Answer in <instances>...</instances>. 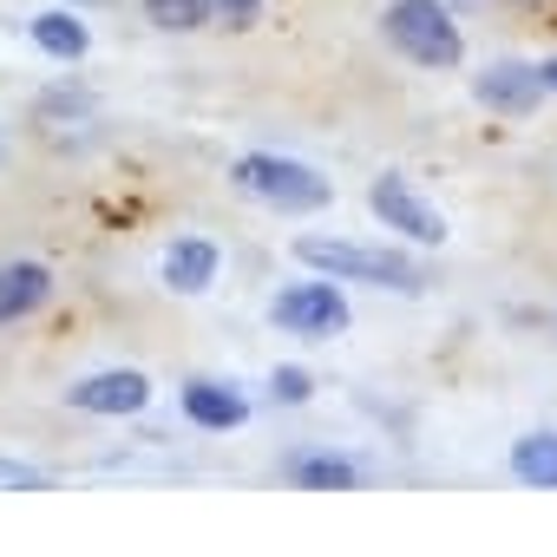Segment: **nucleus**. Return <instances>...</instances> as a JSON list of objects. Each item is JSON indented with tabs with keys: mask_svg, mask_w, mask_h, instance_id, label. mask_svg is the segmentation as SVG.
I'll return each mask as SVG.
<instances>
[{
	"mask_svg": "<svg viewBox=\"0 0 557 557\" xmlns=\"http://www.w3.org/2000/svg\"><path fill=\"white\" fill-rule=\"evenodd\" d=\"M296 256L309 269H329L342 283H368V289H426V269L407 262L400 249H368V243H335V236H302Z\"/></svg>",
	"mask_w": 557,
	"mask_h": 557,
	"instance_id": "obj_1",
	"label": "nucleus"
},
{
	"mask_svg": "<svg viewBox=\"0 0 557 557\" xmlns=\"http://www.w3.org/2000/svg\"><path fill=\"white\" fill-rule=\"evenodd\" d=\"M381 34H387L394 53H407L413 66H433V73L466 60V40H459V27L446 14V0H394L381 14Z\"/></svg>",
	"mask_w": 557,
	"mask_h": 557,
	"instance_id": "obj_2",
	"label": "nucleus"
},
{
	"mask_svg": "<svg viewBox=\"0 0 557 557\" xmlns=\"http://www.w3.org/2000/svg\"><path fill=\"white\" fill-rule=\"evenodd\" d=\"M236 190H249L256 203H269V210H322L329 197H335V184L322 177V171H309V164H296V158H269V151H249V158H236Z\"/></svg>",
	"mask_w": 557,
	"mask_h": 557,
	"instance_id": "obj_3",
	"label": "nucleus"
},
{
	"mask_svg": "<svg viewBox=\"0 0 557 557\" xmlns=\"http://www.w3.org/2000/svg\"><path fill=\"white\" fill-rule=\"evenodd\" d=\"M269 322L289 335H309V342H329L348 329V296H342V283H289L269 302Z\"/></svg>",
	"mask_w": 557,
	"mask_h": 557,
	"instance_id": "obj_4",
	"label": "nucleus"
},
{
	"mask_svg": "<svg viewBox=\"0 0 557 557\" xmlns=\"http://www.w3.org/2000/svg\"><path fill=\"white\" fill-rule=\"evenodd\" d=\"M368 210L394 230V236H407V243H446V216L407 184V177H374V190H368Z\"/></svg>",
	"mask_w": 557,
	"mask_h": 557,
	"instance_id": "obj_5",
	"label": "nucleus"
},
{
	"mask_svg": "<svg viewBox=\"0 0 557 557\" xmlns=\"http://www.w3.org/2000/svg\"><path fill=\"white\" fill-rule=\"evenodd\" d=\"M472 99H479L485 112H498V119H524V112L544 99V79H537V66H524V60H498V66H485V73L472 79Z\"/></svg>",
	"mask_w": 557,
	"mask_h": 557,
	"instance_id": "obj_6",
	"label": "nucleus"
},
{
	"mask_svg": "<svg viewBox=\"0 0 557 557\" xmlns=\"http://www.w3.org/2000/svg\"><path fill=\"white\" fill-rule=\"evenodd\" d=\"M73 407L79 413H106V420H125V413H145L151 407V381L138 368H106V374H86L73 387Z\"/></svg>",
	"mask_w": 557,
	"mask_h": 557,
	"instance_id": "obj_7",
	"label": "nucleus"
},
{
	"mask_svg": "<svg viewBox=\"0 0 557 557\" xmlns=\"http://www.w3.org/2000/svg\"><path fill=\"white\" fill-rule=\"evenodd\" d=\"M177 407H184V420L203 426V433H230V426L249 420V400H243L236 387H223V381H184Z\"/></svg>",
	"mask_w": 557,
	"mask_h": 557,
	"instance_id": "obj_8",
	"label": "nucleus"
},
{
	"mask_svg": "<svg viewBox=\"0 0 557 557\" xmlns=\"http://www.w3.org/2000/svg\"><path fill=\"white\" fill-rule=\"evenodd\" d=\"M210 283H216V243H210V236H177V243L164 249V289L203 296Z\"/></svg>",
	"mask_w": 557,
	"mask_h": 557,
	"instance_id": "obj_9",
	"label": "nucleus"
},
{
	"mask_svg": "<svg viewBox=\"0 0 557 557\" xmlns=\"http://www.w3.org/2000/svg\"><path fill=\"white\" fill-rule=\"evenodd\" d=\"M47 296H53L47 262H8V269H0V322H21V315L40 309Z\"/></svg>",
	"mask_w": 557,
	"mask_h": 557,
	"instance_id": "obj_10",
	"label": "nucleus"
},
{
	"mask_svg": "<svg viewBox=\"0 0 557 557\" xmlns=\"http://www.w3.org/2000/svg\"><path fill=\"white\" fill-rule=\"evenodd\" d=\"M289 485H309V492H355V485H361V466L342 459V453H296V459H289Z\"/></svg>",
	"mask_w": 557,
	"mask_h": 557,
	"instance_id": "obj_11",
	"label": "nucleus"
},
{
	"mask_svg": "<svg viewBox=\"0 0 557 557\" xmlns=\"http://www.w3.org/2000/svg\"><path fill=\"white\" fill-rule=\"evenodd\" d=\"M27 34H34V47H40V53H53V60H86V47H92L86 21H73V14H60V8H53V14H40Z\"/></svg>",
	"mask_w": 557,
	"mask_h": 557,
	"instance_id": "obj_12",
	"label": "nucleus"
},
{
	"mask_svg": "<svg viewBox=\"0 0 557 557\" xmlns=\"http://www.w3.org/2000/svg\"><path fill=\"white\" fill-rule=\"evenodd\" d=\"M511 472L537 492H557V433H524L511 446Z\"/></svg>",
	"mask_w": 557,
	"mask_h": 557,
	"instance_id": "obj_13",
	"label": "nucleus"
},
{
	"mask_svg": "<svg viewBox=\"0 0 557 557\" xmlns=\"http://www.w3.org/2000/svg\"><path fill=\"white\" fill-rule=\"evenodd\" d=\"M145 14H151V27H164V34H190V27H203V21L216 14V0H145Z\"/></svg>",
	"mask_w": 557,
	"mask_h": 557,
	"instance_id": "obj_14",
	"label": "nucleus"
},
{
	"mask_svg": "<svg viewBox=\"0 0 557 557\" xmlns=\"http://www.w3.org/2000/svg\"><path fill=\"white\" fill-rule=\"evenodd\" d=\"M269 394L283 400V407H302V400L315 394V374H309V368H275V374H269Z\"/></svg>",
	"mask_w": 557,
	"mask_h": 557,
	"instance_id": "obj_15",
	"label": "nucleus"
},
{
	"mask_svg": "<svg viewBox=\"0 0 557 557\" xmlns=\"http://www.w3.org/2000/svg\"><path fill=\"white\" fill-rule=\"evenodd\" d=\"M0 485H8V492H40V485H53V479L34 472V466H0Z\"/></svg>",
	"mask_w": 557,
	"mask_h": 557,
	"instance_id": "obj_16",
	"label": "nucleus"
},
{
	"mask_svg": "<svg viewBox=\"0 0 557 557\" xmlns=\"http://www.w3.org/2000/svg\"><path fill=\"white\" fill-rule=\"evenodd\" d=\"M256 8H262V0H216V14H223L230 27H249V21H256Z\"/></svg>",
	"mask_w": 557,
	"mask_h": 557,
	"instance_id": "obj_17",
	"label": "nucleus"
},
{
	"mask_svg": "<svg viewBox=\"0 0 557 557\" xmlns=\"http://www.w3.org/2000/svg\"><path fill=\"white\" fill-rule=\"evenodd\" d=\"M47 112H86V92H47Z\"/></svg>",
	"mask_w": 557,
	"mask_h": 557,
	"instance_id": "obj_18",
	"label": "nucleus"
},
{
	"mask_svg": "<svg viewBox=\"0 0 557 557\" xmlns=\"http://www.w3.org/2000/svg\"><path fill=\"white\" fill-rule=\"evenodd\" d=\"M537 79H544V86H550V92H557V53H550V60H544V66H537Z\"/></svg>",
	"mask_w": 557,
	"mask_h": 557,
	"instance_id": "obj_19",
	"label": "nucleus"
}]
</instances>
